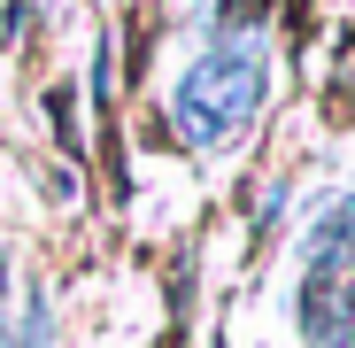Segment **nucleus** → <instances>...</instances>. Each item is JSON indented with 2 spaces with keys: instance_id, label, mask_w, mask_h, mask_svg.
I'll return each mask as SVG.
<instances>
[{
  "instance_id": "nucleus-2",
  "label": "nucleus",
  "mask_w": 355,
  "mask_h": 348,
  "mask_svg": "<svg viewBox=\"0 0 355 348\" xmlns=\"http://www.w3.org/2000/svg\"><path fill=\"white\" fill-rule=\"evenodd\" d=\"M324 348H355V317H340V325H324Z\"/></svg>"
},
{
  "instance_id": "nucleus-1",
  "label": "nucleus",
  "mask_w": 355,
  "mask_h": 348,
  "mask_svg": "<svg viewBox=\"0 0 355 348\" xmlns=\"http://www.w3.org/2000/svg\"><path fill=\"white\" fill-rule=\"evenodd\" d=\"M255 108H263V47H248V39L209 47L201 63L178 78V101H170L178 132L193 147H232Z\"/></svg>"
}]
</instances>
